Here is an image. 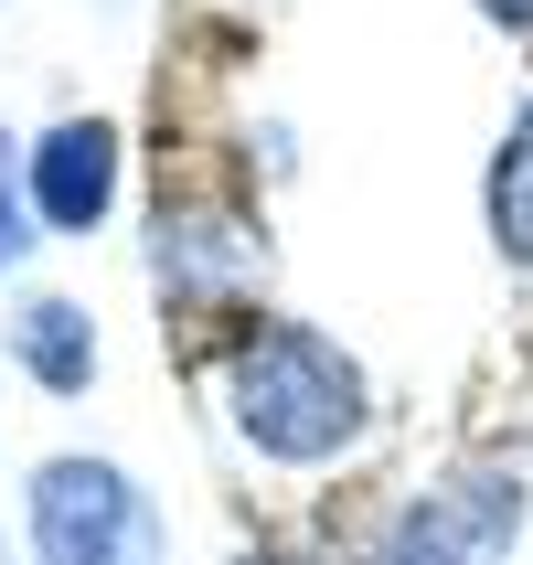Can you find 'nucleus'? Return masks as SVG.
<instances>
[{
    "mask_svg": "<svg viewBox=\"0 0 533 565\" xmlns=\"http://www.w3.org/2000/svg\"><path fill=\"white\" fill-rule=\"evenodd\" d=\"M224 406H235V438L256 459H288V470H310L331 448H352L363 427V374H352V352H331L320 331L299 320H256L235 363H224Z\"/></svg>",
    "mask_w": 533,
    "mask_h": 565,
    "instance_id": "1",
    "label": "nucleus"
},
{
    "mask_svg": "<svg viewBox=\"0 0 533 565\" xmlns=\"http://www.w3.org/2000/svg\"><path fill=\"white\" fill-rule=\"evenodd\" d=\"M32 565H160V502L118 459L32 470Z\"/></svg>",
    "mask_w": 533,
    "mask_h": 565,
    "instance_id": "2",
    "label": "nucleus"
},
{
    "mask_svg": "<svg viewBox=\"0 0 533 565\" xmlns=\"http://www.w3.org/2000/svg\"><path fill=\"white\" fill-rule=\"evenodd\" d=\"M512 534H523V480L470 470V480H448V491H427L416 512H395V534L363 565H491Z\"/></svg>",
    "mask_w": 533,
    "mask_h": 565,
    "instance_id": "3",
    "label": "nucleus"
},
{
    "mask_svg": "<svg viewBox=\"0 0 533 565\" xmlns=\"http://www.w3.org/2000/svg\"><path fill=\"white\" fill-rule=\"evenodd\" d=\"M107 203H118V128L107 118L43 128V150H32V214L64 224V235H86Z\"/></svg>",
    "mask_w": 533,
    "mask_h": 565,
    "instance_id": "4",
    "label": "nucleus"
},
{
    "mask_svg": "<svg viewBox=\"0 0 533 565\" xmlns=\"http://www.w3.org/2000/svg\"><path fill=\"white\" fill-rule=\"evenodd\" d=\"M11 342H22V363H32V384H43V395H86L96 331H86V310H75V299H32V310L11 320Z\"/></svg>",
    "mask_w": 533,
    "mask_h": 565,
    "instance_id": "5",
    "label": "nucleus"
},
{
    "mask_svg": "<svg viewBox=\"0 0 533 565\" xmlns=\"http://www.w3.org/2000/svg\"><path fill=\"white\" fill-rule=\"evenodd\" d=\"M491 235H502V256L533 267V107L502 128V160H491Z\"/></svg>",
    "mask_w": 533,
    "mask_h": 565,
    "instance_id": "6",
    "label": "nucleus"
},
{
    "mask_svg": "<svg viewBox=\"0 0 533 565\" xmlns=\"http://www.w3.org/2000/svg\"><path fill=\"white\" fill-rule=\"evenodd\" d=\"M235 256H246V246H235L224 214H160V278H171V288H214Z\"/></svg>",
    "mask_w": 533,
    "mask_h": 565,
    "instance_id": "7",
    "label": "nucleus"
},
{
    "mask_svg": "<svg viewBox=\"0 0 533 565\" xmlns=\"http://www.w3.org/2000/svg\"><path fill=\"white\" fill-rule=\"evenodd\" d=\"M22 171H32V150L0 139V267H22V256H32V192H22Z\"/></svg>",
    "mask_w": 533,
    "mask_h": 565,
    "instance_id": "8",
    "label": "nucleus"
},
{
    "mask_svg": "<svg viewBox=\"0 0 533 565\" xmlns=\"http://www.w3.org/2000/svg\"><path fill=\"white\" fill-rule=\"evenodd\" d=\"M480 11H491L502 32H533V0H480Z\"/></svg>",
    "mask_w": 533,
    "mask_h": 565,
    "instance_id": "9",
    "label": "nucleus"
},
{
    "mask_svg": "<svg viewBox=\"0 0 533 565\" xmlns=\"http://www.w3.org/2000/svg\"><path fill=\"white\" fill-rule=\"evenodd\" d=\"M235 565H288V555H235Z\"/></svg>",
    "mask_w": 533,
    "mask_h": 565,
    "instance_id": "10",
    "label": "nucleus"
}]
</instances>
